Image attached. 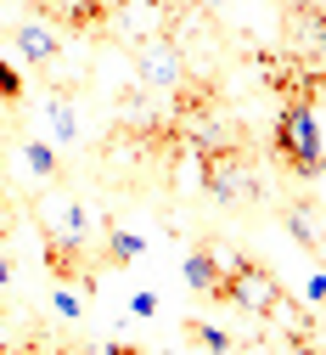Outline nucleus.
I'll use <instances>...</instances> for the list:
<instances>
[{"mask_svg":"<svg viewBox=\"0 0 326 355\" xmlns=\"http://www.w3.org/2000/svg\"><path fill=\"white\" fill-rule=\"evenodd\" d=\"M17 158H23V169H34V175H39V181H62V158H57V147H51V141L28 136V141L17 147Z\"/></svg>","mask_w":326,"mask_h":355,"instance_id":"obj_7","label":"nucleus"},{"mask_svg":"<svg viewBox=\"0 0 326 355\" xmlns=\"http://www.w3.org/2000/svg\"><path fill=\"white\" fill-rule=\"evenodd\" d=\"M34 12L45 23L68 28L73 40H102L118 23V0H34Z\"/></svg>","mask_w":326,"mask_h":355,"instance_id":"obj_4","label":"nucleus"},{"mask_svg":"<svg viewBox=\"0 0 326 355\" xmlns=\"http://www.w3.org/2000/svg\"><path fill=\"white\" fill-rule=\"evenodd\" d=\"M192 6H197V12H219V6H225V0H192Z\"/></svg>","mask_w":326,"mask_h":355,"instance_id":"obj_15","label":"nucleus"},{"mask_svg":"<svg viewBox=\"0 0 326 355\" xmlns=\"http://www.w3.org/2000/svg\"><path fill=\"white\" fill-rule=\"evenodd\" d=\"M270 147H275V164H282L287 175H298V181H320V102L282 96Z\"/></svg>","mask_w":326,"mask_h":355,"instance_id":"obj_1","label":"nucleus"},{"mask_svg":"<svg viewBox=\"0 0 326 355\" xmlns=\"http://www.w3.org/2000/svg\"><path fill=\"white\" fill-rule=\"evenodd\" d=\"M180 333H185V338H192L197 349H208V355H230V338H225L219 327H208L203 316H185V322H180Z\"/></svg>","mask_w":326,"mask_h":355,"instance_id":"obj_10","label":"nucleus"},{"mask_svg":"<svg viewBox=\"0 0 326 355\" xmlns=\"http://www.w3.org/2000/svg\"><path fill=\"white\" fill-rule=\"evenodd\" d=\"M141 237H135V232H118V226H107V248H102V265H135V259H141Z\"/></svg>","mask_w":326,"mask_h":355,"instance_id":"obj_9","label":"nucleus"},{"mask_svg":"<svg viewBox=\"0 0 326 355\" xmlns=\"http://www.w3.org/2000/svg\"><path fill=\"white\" fill-rule=\"evenodd\" d=\"M248 254H237V248H225V243H197L192 254H185V288H192V293H219V282H225V271H237V265H242Z\"/></svg>","mask_w":326,"mask_h":355,"instance_id":"obj_5","label":"nucleus"},{"mask_svg":"<svg viewBox=\"0 0 326 355\" xmlns=\"http://www.w3.org/2000/svg\"><path fill=\"white\" fill-rule=\"evenodd\" d=\"M135 79H141V91L158 96V102H174L185 91L192 68H185L174 34H141V40H135Z\"/></svg>","mask_w":326,"mask_h":355,"instance_id":"obj_3","label":"nucleus"},{"mask_svg":"<svg viewBox=\"0 0 326 355\" xmlns=\"http://www.w3.org/2000/svg\"><path fill=\"white\" fill-rule=\"evenodd\" d=\"M214 304H230V310H242V316H282V304H287V288L275 282L270 265L259 259H242L237 271H225Z\"/></svg>","mask_w":326,"mask_h":355,"instance_id":"obj_2","label":"nucleus"},{"mask_svg":"<svg viewBox=\"0 0 326 355\" xmlns=\"http://www.w3.org/2000/svg\"><path fill=\"white\" fill-rule=\"evenodd\" d=\"M12 243V203H6V192H0V248Z\"/></svg>","mask_w":326,"mask_h":355,"instance_id":"obj_13","label":"nucleus"},{"mask_svg":"<svg viewBox=\"0 0 326 355\" xmlns=\"http://www.w3.org/2000/svg\"><path fill=\"white\" fill-rule=\"evenodd\" d=\"M12 46L23 51V62H28V68H51V62L62 57L57 34L45 28V23H17V28H12Z\"/></svg>","mask_w":326,"mask_h":355,"instance_id":"obj_6","label":"nucleus"},{"mask_svg":"<svg viewBox=\"0 0 326 355\" xmlns=\"http://www.w3.org/2000/svg\"><path fill=\"white\" fill-rule=\"evenodd\" d=\"M51 130H57V141H68L73 147V136H79V119H73V107H68V96H51Z\"/></svg>","mask_w":326,"mask_h":355,"instance_id":"obj_11","label":"nucleus"},{"mask_svg":"<svg viewBox=\"0 0 326 355\" xmlns=\"http://www.w3.org/2000/svg\"><path fill=\"white\" fill-rule=\"evenodd\" d=\"M129 310H135V316H152V310H158V293H135Z\"/></svg>","mask_w":326,"mask_h":355,"instance_id":"obj_14","label":"nucleus"},{"mask_svg":"<svg viewBox=\"0 0 326 355\" xmlns=\"http://www.w3.org/2000/svg\"><path fill=\"white\" fill-rule=\"evenodd\" d=\"M287 232L320 259V203H304V209H287Z\"/></svg>","mask_w":326,"mask_h":355,"instance_id":"obj_8","label":"nucleus"},{"mask_svg":"<svg viewBox=\"0 0 326 355\" xmlns=\"http://www.w3.org/2000/svg\"><path fill=\"white\" fill-rule=\"evenodd\" d=\"M17 102H23V73L0 57V107H17Z\"/></svg>","mask_w":326,"mask_h":355,"instance_id":"obj_12","label":"nucleus"}]
</instances>
